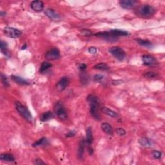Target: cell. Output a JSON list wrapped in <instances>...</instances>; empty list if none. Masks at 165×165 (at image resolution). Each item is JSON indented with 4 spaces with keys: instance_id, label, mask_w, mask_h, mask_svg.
Segmentation results:
<instances>
[{
    "instance_id": "obj_36",
    "label": "cell",
    "mask_w": 165,
    "mask_h": 165,
    "mask_svg": "<svg viewBox=\"0 0 165 165\" xmlns=\"http://www.w3.org/2000/svg\"><path fill=\"white\" fill-rule=\"evenodd\" d=\"M75 131L70 130V131H69L67 134H66V136H67V137H72L75 136Z\"/></svg>"
},
{
    "instance_id": "obj_27",
    "label": "cell",
    "mask_w": 165,
    "mask_h": 165,
    "mask_svg": "<svg viewBox=\"0 0 165 165\" xmlns=\"http://www.w3.org/2000/svg\"><path fill=\"white\" fill-rule=\"evenodd\" d=\"M52 67V65L50 63L47 61H44L41 65L40 68H39V72H40L41 73H43V72H45L46 70H47L48 68H50Z\"/></svg>"
},
{
    "instance_id": "obj_20",
    "label": "cell",
    "mask_w": 165,
    "mask_h": 165,
    "mask_svg": "<svg viewBox=\"0 0 165 165\" xmlns=\"http://www.w3.org/2000/svg\"><path fill=\"white\" fill-rule=\"evenodd\" d=\"M54 117V114L53 112L50 111H48L43 113L40 116V120L43 122L47 121L48 120H50L51 119Z\"/></svg>"
},
{
    "instance_id": "obj_25",
    "label": "cell",
    "mask_w": 165,
    "mask_h": 165,
    "mask_svg": "<svg viewBox=\"0 0 165 165\" xmlns=\"http://www.w3.org/2000/svg\"><path fill=\"white\" fill-rule=\"evenodd\" d=\"M137 42L141 46H143V47H148V48H150L153 46L152 43H151L150 41L149 40H147V39H136Z\"/></svg>"
},
{
    "instance_id": "obj_38",
    "label": "cell",
    "mask_w": 165,
    "mask_h": 165,
    "mask_svg": "<svg viewBox=\"0 0 165 165\" xmlns=\"http://www.w3.org/2000/svg\"><path fill=\"white\" fill-rule=\"evenodd\" d=\"M87 68V65L86 64H80V66H79V68L81 71H83L85 70Z\"/></svg>"
},
{
    "instance_id": "obj_29",
    "label": "cell",
    "mask_w": 165,
    "mask_h": 165,
    "mask_svg": "<svg viewBox=\"0 0 165 165\" xmlns=\"http://www.w3.org/2000/svg\"><path fill=\"white\" fill-rule=\"evenodd\" d=\"M158 75V74L156 73V72H154L152 71H150V72H147V73H145L144 74V76L147 78H149V79H152V78H156Z\"/></svg>"
},
{
    "instance_id": "obj_24",
    "label": "cell",
    "mask_w": 165,
    "mask_h": 165,
    "mask_svg": "<svg viewBox=\"0 0 165 165\" xmlns=\"http://www.w3.org/2000/svg\"><path fill=\"white\" fill-rule=\"evenodd\" d=\"M0 48L2 53L4 54L6 57H10V54L8 50V45L7 43L4 41H1V45H0Z\"/></svg>"
},
{
    "instance_id": "obj_8",
    "label": "cell",
    "mask_w": 165,
    "mask_h": 165,
    "mask_svg": "<svg viewBox=\"0 0 165 165\" xmlns=\"http://www.w3.org/2000/svg\"><path fill=\"white\" fill-rule=\"evenodd\" d=\"M60 58V52L57 48H53L45 54V58L48 60H55Z\"/></svg>"
},
{
    "instance_id": "obj_19",
    "label": "cell",
    "mask_w": 165,
    "mask_h": 165,
    "mask_svg": "<svg viewBox=\"0 0 165 165\" xmlns=\"http://www.w3.org/2000/svg\"><path fill=\"white\" fill-rule=\"evenodd\" d=\"M86 134H87V139H86V141H87V144L88 145V146H91L92 143H93L94 141V137H93V134H92V128L90 127H88L87 129V131H86Z\"/></svg>"
},
{
    "instance_id": "obj_37",
    "label": "cell",
    "mask_w": 165,
    "mask_h": 165,
    "mask_svg": "<svg viewBox=\"0 0 165 165\" xmlns=\"http://www.w3.org/2000/svg\"><path fill=\"white\" fill-rule=\"evenodd\" d=\"M34 164L37 165H41V164H45V163H44L43 161L40 159H36L34 161Z\"/></svg>"
},
{
    "instance_id": "obj_30",
    "label": "cell",
    "mask_w": 165,
    "mask_h": 165,
    "mask_svg": "<svg viewBox=\"0 0 165 165\" xmlns=\"http://www.w3.org/2000/svg\"><path fill=\"white\" fill-rule=\"evenodd\" d=\"M1 82H2L3 86H4L5 87H9L10 85L9 83L7 78H6L5 75L2 73L1 74Z\"/></svg>"
},
{
    "instance_id": "obj_22",
    "label": "cell",
    "mask_w": 165,
    "mask_h": 165,
    "mask_svg": "<svg viewBox=\"0 0 165 165\" xmlns=\"http://www.w3.org/2000/svg\"><path fill=\"white\" fill-rule=\"evenodd\" d=\"M101 111L103 112L104 114H107L108 115H109V116L112 117H118L119 115L117 113V112H115V111L111 110L110 108H107V107H102L101 108Z\"/></svg>"
},
{
    "instance_id": "obj_42",
    "label": "cell",
    "mask_w": 165,
    "mask_h": 165,
    "mask_svg": "<svg viewBox=\"0 0 165 165\" xmlns=\"http://www.w3.org/2000/svg\"><path fill=\"white\" fill-rule=\"evenodd\" d=\"M25 48H27V45L25 44L23 46V47H21V49L22 50H24V49Z\"/></svg>"
},
{
    "instance_id": "obj_23",
    "label": "cell",
    "mask_w": 165,
    "mask_h": 165,
    "mask_svg": "<svg viewBox=\"0 0 165 165\" xmlns=\"http://www.w3.org/2000/svg\"><path fill=\"white\" fill-rule=\"evenodd\" d=\"M80 81L81 82V83L83 85H87L89 81H90V78H89V75L87 74V72L85 70L81 71L80 74Z\"/></svg>"
},
{
    "instance_id": "obj_34",
    "label": "cell",
    "mask_w": 165,
    "mask_h": 165,
    "mask_svg": "<svg viewBox=\"0 0 165 165\" xmlns=\"http://www.w3.org/2000/svg\"><path fill=\"white\" fill-rule=\"evenodd\" d=\"M81 34L85 36H90L92 34V33L90 31H88V30L85 29V30H82Z\"/></svg>"
},
{
    "instance_id": "obj_40",
    "label": "cell",
    "mask_w": 165,
    "mask_h": 165,
    "mask_svg": "<svg viewBox=\"0 0 165 165\" xmlns=\"http://www.w3.org/2000/svg\"><path fill=\"white\" fill-rule=\"evenodd\" d=\"M88 153H89V154L90 155V156H92V155H93V154H94L93 148H92L91 146H88Z\"/></svg>"
},
{
    "instance_id": "obj_21",
    "label": "cell",
    "mask_w": 165,
    "mask_h": 165,
    "mask_svg": "<svg viewBox=\"0 0 165 165\" xmlns=\"http://www.w3.org/2000/svg\"><path fill=\"white\" fill-rule=\"evenodd\" d=\"M0 159L3 161L6 162H14L15 161V158L11 154H1L0 156Z\"/></svg>"
},
{
    "instance_id": "obj_33",
    "label": "cell",
    "mask_w": 165,
    "mask_h": 165,
    "mask_svg": "<svg viewBox=\"0 0 165 165\" xmlns=\"http://www.w3.org/2000/svg\"><path fill=\"white\" fill-rule=\"evenodd\" d=\"M104 75H101V74H95L94 76V79L95 81L97 82H101L104 80Z\"/></svg>"
},
{
    "instance_id": "obj_35",
    "label": "cell",
    "mask_w": 165,
    "mask_h": 165,
    "mask_svg": "<svg viewBox=\"0 0 165 165\" xmlns=\"http://www.w3.org/2000/svg\"><path fill=\"white\" fill-rule=\"evenodd\" d=\"M88 51L90 54H95L97 53V48L94 47H90L88 48Z\"/></svg>"
},
{
    "instance_id": "obj_14",
    "label": "cell",
    "mask_w": 165,
    "mask_h": 165,
    "mask_svg": "<svg viewBox=\"0 0 165 165\" xmlns=\"http://www.w3.org/2000/svg\"><path fill=\"white\" fill-rule=\"evenodd\" d=\"M87 141L85 139L81 140L80 144H79V148H78V156L80 159H82L83 158L84 153H85V150L86 145H87Z\"/></svg>"
},
{
    "instance_id": "obj_17",
    "label": "cell",
    "mask_w": 165,
    "mask_h": 165,
    "mask_svg": "<svg viewBox=\"0 0 165 165\" xmlns=\"http://www.w3.org/2000/svg\"><path fill=\"white\" fill-rule=\"evenodd\" d=\"M101 128L105 133L107 135L112 136L113 134V128H112L111 125L108 123H103L101 125Z\"/></svg>"
},
{
    "instance_id": "obj_28",
    "label": "cell",
    "mask_w": 165,
    "mask_h": 165,
    "mask_svg": "<svg viewBox=\"0 0 165 165\" xmlns=\"http://www.w3.org/2000/svg\"><path fill=\"white\" fill-rule=\"evenodd\" d=\"M94 68L97 69V70L105 71V70H107L109 69V67H108L107 64L104 63H100L95 65L94 66Z\"/></svg>"
},
{
    "instance_id": "obj_26",
    "label": "cell",
    "mask_w": 165,
    "mask_h": 165,
    "mask_svg": "<svg viewBox=\"0 0 165 165\" xmlns=\"http://www.w3.org/2000/svg\"><path fill=\"white\" fill-rule=\"evenodd\" d=\"M48 144V140L46 137H42L39 139V140L36 141L34 143H33L32 146L33 147H38L41 146H44V145H47Z\"/></svg>"
},
{
    "instance_id": "obj_10",
    "label": "cell",
    "mask_w": 165,
    "mask_h": 165,
    "mask_svg": "<svg viewBox=\"0 0 165 165\" xmlns=\"http://www.w3.org/2000/svg\"><path fill=\"white\" fill-rule=\"evenodd\" d=\"M137 3L136 0H121L119 1V5L124 9H132L137 5Z\"/></svg>"
},
{
    "instance_id": "obj_1",
    "label": "cell",
    "mask_w": 165,
    "mask_h": 165,
    "mask_svg": "<svg viewBox=\"0 0 165 165\" xmlns=\"http://www.w3.org/2000/svg\"><path fill=\"white\" fill-rule=\"evenodd\" d=\"M87 101L90 105V112L95 119L101 120L100 114H99L98 108L100 107V101L97 97L93 94H90L87 97Z\"/></svg>"
},
{
    "instance_id": "obj_31",
    "label": "cell",
    "mask_w": 165,
    "mask_h": 165,
    "mask_svg": "<svg viewBox=\"0 0 165 165\" xmlns=\"http://www.w3.org/2000/svg\"><path fill=\"white\" fill-rule=\"evenodd\" d=\"M151 156L154 157V158L156 159H160L162 157V153L159 151L157 150H153L151 151Z\"/></svg>"
},
{
    "instance_id": "obj_12",
    "label": "cell",
    "mask_w": 165,
    "mask_h": 165,
    "mask_svg": "<svg viewBox=\"0 0 165 165\" xmlns=\"http://www.w3.org/2000/svg\"><path fill=\"white\" fill-rule=\"evenodd\" d=\"M69 82L70 81L67 77H63L56 84V87L59 91H63L68 86Z\"/></svg>"
},
{
    "instance_id": "obj_32",
    "label": "cell",
    "mask_w": 165,
    "mask_h": 165,
    "mask_svg": "<svg viewBox=\"0 0 165 165\" xmlns=\"http://www.w3.org/2000/svg\"><path fill=\"white\" fill-rule=\"evenodd\" d=\"M115 132L119 136H124L126 135L127 132L123 128H117L115 129Z\"/></svg>"
},
{
    "instance_id": "obj_13",
    "label": "cell",
    "mask_w": 165,
    "mask_h": 165,
    "mask_svg": "<svg viewBox=\"0 0 165 165\" xmlns=\"http://www.w3.org/2000/svg\"><path fill=\"white\" fill-rule=\"evenodd\" d=\"M31 7L35 12H41L44 9V3L39 0H34L31 2Z\"/></svg>"
},
{
    "instance_id": "obj_9",
    "label": "cell",
    "mask_w": 165,
    "mask_h": 165,
    "mask_svg": "<svg viewBox=\"0 0 165 165\" xmlns=\"http://www.w3.org/2000/svg\"><path fill=\"white\" fill-rule=\"evenodd\" d=\"M142 61L143 62V64L146 66H156L157 65V61L156 59L154 58L153 56L150 55H144L142 57Z\"/></svg>"
},
{
    "instance_id": "obj_3",
    "label": "cell",
    "mask_w": 165,
    "mask_h": 165,
    "mask_svg": "<svg viewBox=\"0 0 165 165\" xmlns=\"http://www.w3.org/2000/svg\"><path fill=\"white\" fill-rule=\"evenodd\" d=\"M156 13V9L154 6L150 5H144L141 6L138 10V14L141 17L149 18Z\"/></svg>"
},
{
    "instance_id": "obj_5",
    "label": "cell",
    "mask_w": 165,
    "mask_h": 165,
    "mask_svg": "<svg viewBox=\"0 0 165 165\" xmlns=\"http://www.w3.org/2000/svg\"><path fill=\"white\" fill-rule=\"evenodd\" d=\"M54 110L58 117L61 120H66L68 118V114L61 102L56 103L54 107Z\"/></svg>"
},
{
    "instance_id": "obj_6",
    "label": "cell",
    "mask_w": 165,
    "mask_h": 165,
    "mask_svg": "<svg viewBox=\"0 0 165 165\" xmlns=\"http://www.w3.org/2000/svg\"><path fill=\"white\" fill-rule=\"evenodd\" d=\"M3 32H4L5 34L7 36V37L11 38H18L22 34V32L19 31V30L9 27H6L4 28Z\"/></svg>"
},
{
    "instance_id": "obj_39",
    "label": "cell",
    "mask_w": 165,
    "mask_h": 165,
    "mask_svg": "<svg viewBox=\"0 0 165 165\" xmlns=\"http://www.w3.org/2000/svg\"><path fill=\"white\" fill-rule=\"evenodd\" d=\"M112 82L114 85H118L123 83V81L122 80H114L112 81Z\"/></svg>"
},
{
    "instance_id": "obj_2",
    "label": "cell",
    "mask_w": 165,
    "mask_h": 165,
    "mask_svg": "<svg viewBox=\"0 0 165 165\" xmlns=\"http://www.w3.org/2000/svg\"><path fill=\"white\" fill-rule=\"evenodd\" d=\"M15 106L16 110L19 112L21 116L23 117L28 122H32L33 120V117L31 113V112L28 110V108L25 107L20 102H16Z\"/></svg>"
},
{
    "instance_id": "obj_18",
    "label": "cell",
    "mask_w": 165,
    "mask_h": 165,
    "mask_svg": "<svg viewBox=\"0 0 165 165\" xmlns=\"http://www.w3.org/2000/svg\"><path fill=\"white\" fill-rule=\"evenodd\" d=\"M110 31L112 34L118 38L119 37H121V36H127L130 34L129 32L121 29H114V30H111Z\"/></svg>"
},
{
    "instance_id": "obj_4",
    "label": "cell",
    "mask_w": 165,
    "mask_h": 165,
    "mask_svg": "<svg viewBox=\"0 0 165 165\" xmlns=\"http://www.w3.org/2000/svg\"><path fill=\"white\" fill-rule=\"evenodd\" d=\"M110 53L114 56L115 58H116L117 60L122 61L126 58V53L123 48L115 46V47H112L109 49Z\"/></svg>"
},
{
    "instance_id": "obj_11",
    "label": "cell",
    "mask_w": 165,
    "mask_h": 165,
    "mask_svg": "<svg viewBox=\"0 0 165 165\" xmlns=\"http://www.w3.org/2000/svg\"><path fill=\"white\" fill-rule=\"evenodd\" d=\"M45 14L52 20H58L60 19V15L56 12L55 10L48 8L45 11Z\"/></svg>"
},
{
    "instance_id": "obj_41",
    "label": "cell",
    "mask_w": 165,
    "mask_h": 165,
    "mask_svg": "<svg viewBox=\"0 0 165 165\" xmlns=\"http://www.w3.org/2000/svg\"><path fill=\"white\" fill-rule=\"evenodd\" d=\"M0 14H1V17H3V16H5L6 15V12H3V11H1V13H0Z\"/></svg>"
},
{
    "instance_id": "obj_16",
    "label": "cell",
    "mask_w": 165,
    "mask_h": 165,
    "mask_svg": "<svg viewBox=\"0 0 165 165\" xmlns=\"http://www.w3.org/2000/svg\"><path fill=\"white\" fill-rule=\"evenodd\" d=\"M11 79L13 81H14L16 83L20 85H30V82L25 80L24 78L21 77L17 76V75H12Z\"/></svg>"
},
{
    "instance_id": "obj_15",
    "label": "cell",
    "mask_w": 165,
    "mask_h": 165,
    "mask_svg": "<svg viewBox=\"0 0 165 165\" xmlns=\"http://www.w3.org/2000/svg\"><path fill=\"white\" fill-rule=\"evenodd\" d=\"M139 143L140 145H141L142 147H147V148H150L153 147L154 143L153 141H151L150 139L148 137H141L140 139H139Z\"/></svg>"
},
{
    "instance_id": "obj_7",
    "label": "cell",
    "mask_w": 165,
    "mask_h": 165,
    "mask_svg": "<svg viewBox=\"0 0 165 165\" xmlns=\"http://www.w3.org/2000/svg\"><path fill=\"white\" fill-rule=\"evenodd\" d=\"M95 36H97V37H98V38L104 39L105 40L108 41H111V42H115L118 39V38L115 37V36L112 34L110 32V31L97 32V33H96V34H95Z\"/></svg>"
}]
</instances>
